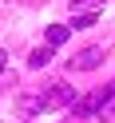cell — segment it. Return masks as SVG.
<instances>
[{"label": "cell", "mask_w": 115, "mask_h": 123, "mask_svg": "<svg viewBox=\"0 0 115 123\" xmlns=\"http://www.w3.org/2000/svg\"><path fill=\"white\" fill-rule=\"evenodd\" d=\"M67 36H72V28H67V24H52V28H48V48H56V44H64Z\"/></svg>", "instance_id": "5b68a950"}, {"label": "cell", "mask_w": 115, "mask_h": 123, "mask_svg": "<svg viewBox=\"0 0 115 123\" xmlns=\"http://www.w3.org/2000/svg\"><path fill=\"white\" fill-rule=\"evenodd\" d=\"M8 72V56H4V52H0V75Z\"/></svg>", "instance_id": "52a82bcc"}, {"label": "cell", "mask_w": 115, "mask_h": 123, "mask_svg": "<svg viewBox=\"0 0 115 123\" xmlns=\"http://www.w3.org/2000/svg\"><path fill=\"white\" fill-rule=\"evenodd\" d=\"M75 103V87L67 83H48L40 95H20V115H36V111H52V107H72Z\"/></svg>", "instance_id": "6da1fadb"}, {"label": "cell", "mask_w": 115, "mask_h": 123, "mask_svg": "<svg viewBox=\"0 0 115 123\" xmlns=\"http://www.w3.org/2000/svg\"><path fill=\"white\" fill-rule=\"evenodd\" d=\"M107 0H72V16H95Z\"/></svg>", "instance_id": "3957f363"}, {"label": "cell", "mask_w": 115, "mask_h": 123, "mask_svg": "<svg viewBox=\"0 0 115 123\" xmlns=\"http://www.w3.org/2000/svg\"><path fill=\"white\" fill-rule=\"evenodd\" d=\"M95 119H107V123L115 119V83H111V91H107V99H103V107H99Z\"/></svg>", "instance_id": "8992f818"}, {"label": "cell", "mask_w": 115, "mask_h": 123, "mask_svg": "<svg viewBox=\"0 0 115 123\" xmlns=\"http://www.w3.org/2000/svg\"><path fill=\"white\" fill-rule=\"evenodd\" d=\"M52 64V48H36L32 56H28V68H32V72H40V68H48Z\"/></svg>", "instance_id": "277c9868"}, {"label": "cell", "mask_w": 115, "mask_h": 123, "mask_svg": "<svg viewBox=\"0 0 115 123\" xmlns=\"http://www.w3.org/2000/svg\"><path fill=\"white\" fill-rule=\"evenodd\" d=\"M103 56H107V52L99 48V44H91V48L75 52V56L67 60V72H91V68H99V64H103Z\"/></svg>", "instance_id": "7a4b0ae2"}]
</instances>
